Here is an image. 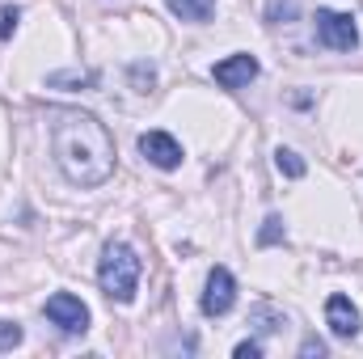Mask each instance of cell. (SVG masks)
<instances>
[{
	"label": "cell",
	"mask_w": 363,
	"mask_h": 359,
	"mask_svg": "<svg viewBox=\"0 0 363 359\" xmlns=\"http://www.w3.org/2000/svg\"><path fill=\"white\" fill-rule=\"evenodd\" d=\"M47 131H51V153L60 174L72 186H101L114 174V136L106 123L81 110V106H51L47 110Z\"/></svg>",
	"instance_id": "obj_1"
},
{
	"label": "cell",
	"mask_w": 363,
	"mask_h": 359,
	"mask_svg": "<svg viewBox=\"0 0 363 359\" xmlns=\"http://www.w3.org/2000/svg\"><path fill=\"white\" fill-rule=\"evenodd\" d=\"M97 283L110 300L118 304H131L135 300V287H140V254L127 245V241H110L101 250V267H97Z\"/></svg>",
	"instance_id": "obj_2"
},
{
	"label": "cell",
	"mask_w": 363,
	"mask_h": 359,
	"mask_svg": "<svg viewBox=\"0 0 363 359\" xmlns=\"http://www.w3.org/2000/svg\"><path fill=\"white\" fill-rule=\"evenodd\" d=\"M317 38H321L330 51H355V47H359V26H355L351 13L317 9Z\"/></svg>",
	"instance_id": "obj_3"
},
{
	"label": "cell",
	"mask_w": 363,
	"mask_h": 359,
	"mask_svg": "<svg viewBox=\"0 0 363 359\" xmlns=\"http://www.w3.org/2000/svg\"><path fill=\"white\" fill-rule=\"evenodd\" d=\"M64 334H85L89 330V309H85V300L81 296H72V292H55V296H47V309H43Z\"/></svg>",
	"instance_id": "obj_4"
},
{
	"label": "cell",
	"mask_w": 363,
	"mask_h": 359,
	"mask_svg": "<svg viewBox=\"0 0 363 359\" xmlns=\"http://www.w3.org/2000/svg\"><path fill=\"white\" fill-rule=\"evenodd\" d=\"M237 300V279L228 267H211L207 275V292H203V313L207 317H224Z\"/></svg>",
	"instance_id": "obj_5"
},
{
	"label": "cell",
	"mask_w": 363,
	"mask_h": 359,
	"mask_svg": "<svg viewBox=\"0 0 363 359\" xmlns=\"http://www.w3.org/2000/svg\"><path fill=\"white\" fill-rule=\"evenodd\" d=\"M211 77H216L220 89H245V85L258 77V60H254L250 51H237V55L220 60V64L211 68Z\"/></svg>",
	"instance_id": "obj_6"
},
{
	"label": "cell",
	"mask_w": 363,
	"mask_h": 359,
	"mask_svg": "<svg viewBox=\"0 0 363 359\" xmlns=\"http://www.w3.org/2000/svg\"><path fill=\"white\" fill-rule=\"evenodd\" d=\"M140 153H144V161H152L157 170H178L182 165V144L169 131H144V136H140Z\"/></svg>",
	"instance_id": "obj_7"
},
{
	"label": "cell",
	"mask_w": 363,
	"mask_h": 359,
	"mask_svg": "<svg viewBox=\"0 0 363 359\" xmlns=\"http://www.w3.org/2000/svg\"><path fill=\"white\" fill-rule=\"evenodd\" d=\"M325 321H330V330H334L338 338H359V330H363L359 309H355L351 296H342V292H334V296L325 300Z\"/></svg>",
	"instance_id": "obj_8"
},
{
	"label": "cell",
	"mask_w": 363,
	"mask_h": 359,
	"mask_svg": "<svg viewBox=\"0 0 363 359\" xmlns=\"http://www.w3.org/2000/svg\"><path fill=\"white\" fill-rule=\"evenodd\" d=\"M169 13H178L182 21H207L216 13V0H169Z\"/></svg>",
	"instance_id": "obj_9"
},
{
	"label": "cell",
	"mask_w": 363,
	"mask_h": 359,
	"mask_svg": "<svg viewBox=\"0 0 363 359\" xmlns=\"http://www.w3.org/2000/svg\"><path fill=\"white\" fill-rule=\"evenodd\" d=\"M274 170H279L283 178H304V174H308V165H304L291 148H279V153H274Z\"/></svg>",
	"instance_id": "obj_10"
},
{
	"label": "cell",
	"mask_w": 363,
	"mask_h": 359,
	"mask_svg": "<svg viewBox=\"0 0 363 359\" xmlns=\"http://www.w3.org/2000/svg\"><path fill=\"white\" fill-rule=\"evenodd\" d=\"M250 326H258L262 334H271V330H279V326H287V317H283V313H274L271 304H258V309L250 313Z\"/></svg>",
	"instance_id": "obj_11"
},
{
	"label": "cell",
	"mask_w": 363,
	"mask_h": 359,
	"mask_svg": "<svg viewBox=\"0 0 363 359\" xmlns=\"http://www.w3.org/2000/svg\"><path fill=\"white\" fill-rule=\"evenodd\" d=\"M283 241V220L279 216H267L262 220V233H258V245H279Z\"/></svg>",
	"instance_id": "obj_12"
},
{
	"label": "cell",
	"mask_w": 363,
	"mask_h": 359,
	"mask_svg": "<svg viewBox=\"0 0 363 359\" xmlns=\"http://www.w3.org/2000/svg\"><path fill=\"white\" fill-rule=\"evenodd\" d=\"M47 85L51 89H60V85H93V72H51Z\"/></svg>",
	"instance_id": "obj_13"
},
{
	"label": "cell",
	"mask_w": 363,
	"mask_h": 359,
	"mask_svg": "<svg viewBox=\"0 0 363 359\" xmlns=\"http://www.w3.org/2000/svg\"><path fill=\"white\" fill-rule=\"evenodd\" d=\"M291 17H296V0H271L267 4V21H274V26L279 21H291Z\"/></svg>",
	"instance_id": "obj_14"
},
{
	"label": "cell",
	"mask_w": 363,
	"mask_h": 359,
	"mask_svg": "<svg viewBox=\"0 0 363 359\" xmlns=\"http://www.w3.org/2000/svg\"><path fill=\"white\" fill-rule=\"evenodd\" d=\"M21 326L17 321H0V351H13V347H21Z\"/></svg>",
	"instance_id": "obj_15"
},
{
	"label": "cell",
	"mask_w": 363,
	"mask_h": 359,
	"mask_svg": "<svg viewBox=\"0 0 363 359\" xmlns=\"http://www.w3.org/2000/svg\"><path fill=\"white\" fill-rule=\"evenodd\" d=\"M17 21H21V9H17V4H4V9H0V38H13Z\"/></svg>",
	"instance_id": "obj_16"
},
{
	"label": "cell",
	"mask_w": 363,
	"mask_h": 359,
	"mask_svg": "<svg viewBox=\"0 0 363 359\" xmlns=\"http://www.w3.org/2000/svg\"><path fill=\"white\" fill-rule=\"evenodd\" d=\"M300 355H304V359H313V355L321 359V355H325V343H321V338H304V347H300Z\"/></svg>",
	"instance_id": "obj_17"
},
{
	"label": "cell",
	"mask_w": 363,
	"mask_h": 359,
	"mask_svg": "<svg viewBox=\"0 0 363 359\" xmlns=\"http://www.w3.org/2000/svg\"><path fill=\"white\" fill-rule=\"evenodd\" d=\"M258 355H262L258 343H237V359H258Z\"/></svg>",
	"instance_id": "obj_18"
}]
</instances>
